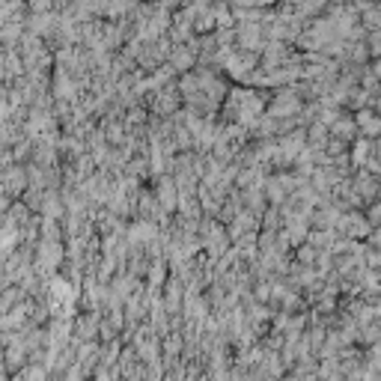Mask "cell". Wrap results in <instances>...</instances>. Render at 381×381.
<instances>
[{
  "instance_id": "6da1fadb",
  "label": "cell",
  "mask_w": 381,
  "mask_h": 381,
  "mask_svg": "<svg viewBox=\"0 0 381 381\" xmlns=\"http://www.w3.org/2000/svg\"><path fill=\"white\" fill-rule=\"evenodd\" d=\"M357 122L366 128V131H381V119H378V116H372V113H360V119H357Z\"/></svg>"
}]
</instances>
